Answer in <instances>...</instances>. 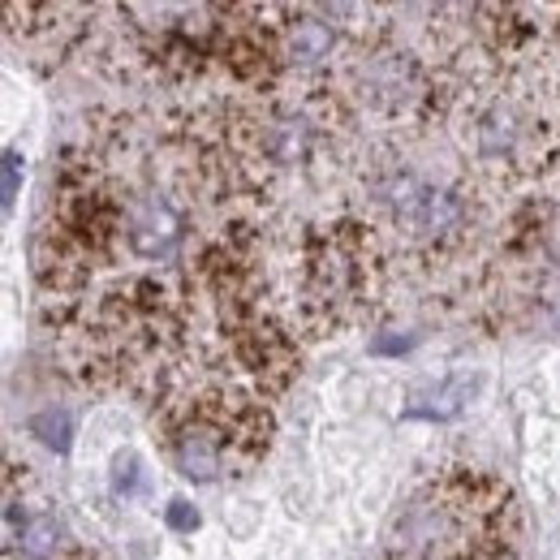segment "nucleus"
<instances>
[{"mask_svg":"<svg viewBox=\"0 0 560 560\" xmlns=\"http://www.w3.org/2000/svg\"><path fill=\"white\" fill-rule=\"evenodd\" d=\"M57 535H61L57 513H35V517L22 526V557L26 560H52L57 557Z\"/></svg>","mask_w":560,"mask_h":560,"instance_id":"1","label":"nucleus"},{"mask_svg":"<svg viewBox=\"0 0 560 560\" xmlns=\"http://www.w3.org/2000/svg\"><path fill=\"white\" fill-rule=\"evenodd\" d=\"M26 427H31V435H39L48 448H57V453H70V435H73L70 410H48V415H35V419L26 422Z\"/></svg>","mask_w":560,"mask_h":560,"instance_id":"2","label":"nucleus"},{"mask_svg":"<svg viewBox=\"0 0 560 560\" xmlns=\"http://www.w3.org/2000/svg\"><path fill=\"white\" fill-rule=\"evenodd\" d=\"M142 488H147V479H142L139 453H117V457H113V491L130 500V495H139Z\"/></svg>","mask_w":560,"mask_h":560,"instance_id":"3","label":"nucleus"},{"mask_svg":"<svg viewBox=\"0 0 560 560\" xmlns=\"http://www.w3.org/2000/svg\"><path fill=\"white\" fill-rule=\"evenodd\" d=\"M18 182H22V160H18V151H4V215H13Z\"/></svg>","mask_w":560,"mask_h":560,"instance_id":"4","label":"nucleus"},{"mask_svg":"<svg viewBox=\"0 0 560 560\" xmlns=\"http://www.w3.org/2000/svg\"><path fill=\"white\" fill-rule=\"evenodd\" d=\"M164 517H168V526H173V530H195V526H199V509H195L190 500H173Z\"/></svg>","mask_w":560,"mask_h":560,"instance_id":"5","label":"nucleus"}]
</instances>
